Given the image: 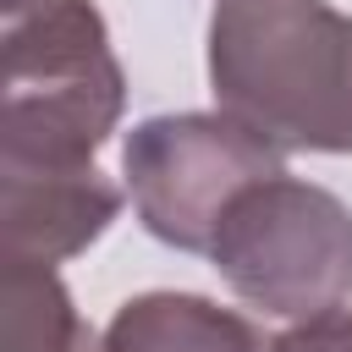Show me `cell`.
I'll list each match as a JSON object with an SVG mask.
<instances>
[{
  "mask_svg": "<svg viewBox=\"0 0 352 352\" xmlns=\"http://www.w3.org/2000/svg\"><path fill=\"white\" fill-rule=\"evenodd\" d=\"M209 88L280 154H352V16L330 0H214Z\"/></svg>",
  "mask_w": 352,
  "mask_h": 352,
  "instance_id": "6da1fadb",
  "label": "cell"
},
{
  "mask_svg": "<svg viewBox=\"0 0 352 352\" xmlns=\"http://www.w3.org/2000/svg\"><path fill=\"white\" fill-rule=\"evenodd\" d=\"M0 165H94L126 110V72L94 0H0Z\"/></svg>",
  "mask_w": 352,
  "mask_h": 352,
  "instance_id": "7a4b0ae2",
  "label": "cell"
},
{
  "mask_svg": "<svg viewBox=\"0 0 352 352\" xmlns=\"http://www.w3.org/2000/svg\"><path fill=\"white\" fill-rule=\"evenodd\" d=\"M209 258L220 280L275 319H314L352 297V209L314 182L264 176L226 209Z\"/></svg>",
  "mask_w": 352,
  "mask_h": 352,
  "instance_id": "3957f363",
  "label": "cell"
},
{
  "mask_svg": "<svg viewBox=\"0 0 352 352\" xmlns=\"http://www.w3.org/2000/svg\"><path fill=\"white\" fill-rule=\"evenodd\" d=\"M280 170L286 154L226 110L148 116L121 143V176L143 231L182 253H209L236 192Z\"/></svg>",
  "mask_w": 352,
  "mask_h": 352,
  "instance_id": "277c9868",
  "label": "cell"
},
{
  "mask_svg": "<svg viewBox=\"0 0 352 352\" xmlns=\"http://www.w3.org/2000/svg\"><path fill=\"white\" fill-rule=\"evenodd\" d=\"M121 214V187L99 165L72 170H22L0 165V236L6 264H66Z\"/></svg>",
  "mask_w": 352,
  "mask_h": 352,
  "instance_id": "5b68a950",
  "label": "cell"
},
{
  "mask_svg": "<svg viewBox=\"0 0 352 352\" xmlns=\"http://www.w3.org/2000/svg\"><path fill=\"white\" fill-rule=\"evenodd\" d=\"M104 352H270L258 324L192 292H143L104 324Z\"/></svg>",
  "mask_w": 352,
  "mask_h": 352,
  "instance_id": "8992f818",
  "label": "cell"
},
{
  "mask_svg": "<svg viewBox=\"0 0 352 352\" xmlns=\"http://www.w3.org/2000/svg\"><path fill=\"white\" fill-rule=\"evenodd\" d=\"M6 352H104V336L88 330L66 280L44 264H6Z\"/></svg>",
  "mask_w": 352,
  "mask_h": 352,
  "instance_id": "52a82bcc",
  "label": "cell"
},
{
  "mask_svg": "<svg viewBox=\"0 0 352 352\" xmlns=\"http://www.w3.org/2000/svg\"><path fill=\"white\" fill-rule=\"evenodd\" d=\"M270 352H352V308H330V314L297 319L286 336L270 341Z\"/></svg>",
  "mask_w": 352,
  "mask_h": 352,
  "instance_id": "ba28073f",
  "label": "cell"
}]
</instances>
